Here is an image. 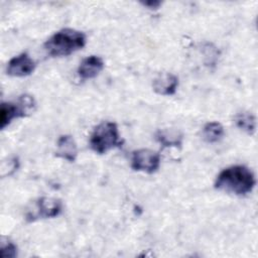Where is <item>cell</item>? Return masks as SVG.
<instances>
[{
    "label": "cell",
    "instance_id": "15",
    "mask_svg": "<svg viewBox=\"0 0 258 258\" xmlns=\"http://www.w3.org/2000/svg\"><path fill=\"white\" fill-rule=\"evenodd\" d=\"M161 4V2H152V1H150V2H144L143 3V5L144 6H147V7H149V8H153V9H156V8H158V6Z\"/></svg>",
    "mask_w": 258,
    "mask_h": 258
},
{
    "label": "cell",
    "instance_id": "4",
    "mask_svg": "<svg viewBox=\"0 0 258 258\" xmlns=\"http://www.w3.org/2000/svg\"><path fill=\"white\" fill-rule=\"evenodd\" d=\"M35 110V101L29 95H22L16 102H3L0 108V127L4 129L13 119L25 117Z\"/></svg>",
    "mask_w": 258,
    "mask_h": 258
},
{
    "label": "cell",
    "instance_id": "1",
    "mask_svg": "<svg viewBox=\"0 0 258 258\" xmlns=\"http://www.w3.org/2000/svg\"><path fill=\"white\" fill-rule=\"evenodd\" d=\"M256 180L254 173L245 165H232L223 169L215 180V188L236 196L251 192Z\"/></svg>",
    "mask_w": 258,
    "mask_h": 258
},
{
    "label": "cell",
    "instance_id": "7",
    "mask_svg": "<svg viewBox=\"0 0 258 258\" xmlns=\"http://www.w3.org/2000/svg\"><path fill=\"white\" fill-rule=\"evenodd\" d=\"M35 67L34 60L26 52H22L9 60L6 72L9 76L22 78L33 73Z\"/></svg>",
    "mask_w": 258,
    "mask_h": 258
},
{
    "label": "cell",
    "instance_id": "5",
    "mask_svg": "<svg viewBox=\"0 0 258 258\" xmlns=\"http://www.w3.org/2000/svg\"><path fill=\"white\" fill-rule=\"evenodd\" d=\"M160 166V154L150 149H138L132 152L131 167L136 171L155 172Z\"/></svg>",
    "mask_w": 258,
    "mask_h": 258
},
{
    "label": "cell",
    "instance_id": "6",
    "mask_svg": "<svg viewBox=\"0 0 258 258\" xmlns=\"http://www.w3.org/2000/svg\"><path fill=\"white\" fill-rule=\"evenodd\" d=\"M62 211V204L58 199L54 198H40L36 201L34 210L26 215L28 222H33L37 219L55 218Z\"/></svg>",
    "mask_w": 258,
    "mask_h": 258
},
{
    "label": "cell",
    "instance_id": "14",
    "mask_svg": "<svg viewBox=\"0 0 258 258\" xmlns=\"http://www.w3.org/2000/svg\"><path fill=\"white\" fill-rule=\"evenodd\" d=\"M17 255V247L12 242H2L0 249V256L2 258H14Z\"/></svg>",
    "mask_w": 258,
    "mask_h": 258
},
{
    "label": "cell",
    "instance_id": "9",
    "mask_svg": "<svg viewBox=\"0 0 258 258\" xmlns=\"http://www.w3.org/2000/svg\"><path fill=\"white\" fill-rule=\"evenodd\" d=\"M104 61L98 55H90L82 60L78 68V75L83 80L97 77L104 69Z\"/></svg>",
    "mask_w": 258,
    "mask_h": 258
},
{
    "label": "cell",
    "instance_id": "12",
    "mask_svg": "<svg viewBox=\"0 0 258 258\" xmlns=\"http://www.w3.org/2000/svg\"><path fill=\"white\" fill-rule=\"evenodd\" d=\"M224 134V127L219 122H209L204 126L202 130V136L208 143H215L220 141Z\"/></svg>",
    "mask_w": 258,
    "mask_h": 258
},
{
    "label": "cell",
    "instance_id": "10",
    "mask_svg": "<svg viewBox=\"0 0 258 258\" xmlns=\"http://www.w3.org/2000/svg\"><path fill=\"white\" fill-rule=\"evenodd\" d=\"M55 155L59 158L74 162L78 155V147L75 139L71 135H61L57 139Z\"/></svg>",
    "mask_w": 258,
    "mask_h": 258
},
{
    "label": "cell",
    "instance_id": "11",
    "mask_svg": "<svg viewBox=\"0 0 258 258\" xmlns=\"http://www.w3.org/2000/svg\"><path fill=\"white\" fill-rule=\"evenodd\" d=\"M155 138L163 147H180L182 144V135L173 130H158Z\"/></svg>",
    "mask_w": 258,
    "mask_h": 258
},
{
    "label": "cell",
    "instance_id": "13",
    "mask_svg": "<svg viewBox=\"0 0 258 258\" xmlns=\"http://www.w3.org/2000/svg\"><path fill=\"white\" fill-rule=\"evenodd\" d=\"M235 124L242 131L252 135L256 129V119L249 112H241L235 116Z\"/></svg>",
    "mask_w": 258,
    "mask_h": 258
},
{
    "label": "cell",
    "instance_id": "2",
    "mask_svg": "<svg viewBox=\"0 0 258 258\" xmlns=\"http://www.w3.org/2000/svg\"><path fill=\"white\" fill-rule=\"evenodd\" d=\"M86 35L84 32L72 29L63 28L52 34L44 43V48L51 56H67L86 45Z\"/></svg>",
    "mask_w": 258,
    "mask_h": 258
},
{
    "label": "cell",
    "instance_id": "3",
    "mask_svg": "<svg viewBox=\"0 0 258 258\" xmlns=\"http://www.w3.org/2000/svg\"><path fill=\"white\" fill-rule=\"evenodd\" d=\"M89 143L91 149L98 154H104L111 149L122 146L116 123L110 121L100 123L91 133Z\"/></svg>",
    "mask_w": 258,
    "mask_h": 258
},
{
    "label": "cell",
    "instance_id": "8",
    "mask_svg": "<svg viewBox=\"0 0 258 258\" xmlns=\"http://www.w3.org/2000/svg\"><path fill=\"white\" fill-rule=\"evenodd\" d=\"M178 87V78L171 73L159 74L152 83L153 91L161 96H171Z\"/></svg>",
    "mask_w": 258,
    "mask_h": 258
}]
</instances>
